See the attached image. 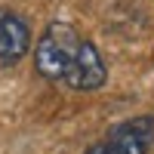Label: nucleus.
<instances>
[{
    "label": "nucleus",
    "instance_id": "nucleus-3",
    "mask_svg": "<svg viewBox=\"0 0 154 154\" xmlns=\"http://www.w3.org/2000/svg\"><path fill=\"white\" fill-rule=\"evenodd\" d=\"M105 83H108L105 56H102V49L89 40V37H83L80 56H77L74 71H71V77L65 80V86L68 89H77V93H96V89H102Z\"/></svg>",
    "mask_w": 154,
    "mask_h": 154
},
{
    "label": "nucleus",
    "instance_id": "nucleus-4",
    "mask_svg": "<svg viewBox=\"0 0 154 154\" xmlns=\"http://www.w3.org/2000/svg\"><path fill=\"white\" fill-rule=\"evenodd\" d=\"M31 49V28L16 9L0 6V65H19Z\"/></svg>",
    "mask_w": 154,
    "mask_h": 154
},
{
    "label": "nucleus",
    "instance_id": "nucleus-1",
    "mask_svg": "<svg viewBox=\"0 0 154 154\" xmlns=\"http://www.w3.org/2000/svg\"><path fill=\"white\" fill-rule=\"evenodd\" d=\"M83 34L71 22H49L34 43V71L49 83H65L80 56Z\"/></svg>",
    "mask_w": 154,
    "mask_h": 154
},
{
    "label": "nucleus",
    "instance_id": "nucleus-2",
    "mask_svg": "<svg viewBox=\"0 0 154 154\" xmlns=\"http://www.w3.org/2000/svg\"><path fill=\"white\" fill-rule=\"evenodd\" d=\"M151 145H154V117L151 114H136V117L114 123L83 154H148Z\"/></svg>",
    "mask_w": 154,
    "mask_h": 154
}]
</instances>
